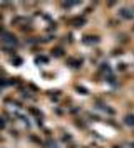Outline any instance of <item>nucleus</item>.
Listing matches in <instances>:
<instances>
[{
  "label": "nucleus",
  "mask_w": 134,
  "mask_h": 148,
  "mask_svg": "<svg viewBox=\"0 0 134 148\" xmlns=\"http://www.w3.org/2000/svg\"><path fill=\"white\" fill-rule=\"evenodd\" d=\"M122 143L126 145V148H134V138H129V140H122Z\"/></svg>",
  "instance_id": "obj_29"
},
{
  "label": "nucleus",
  "mask_w": 134,
  "mask_h": 148,
  "mask_svg": "<svg viewBox=\"0 0 134 148\" xmlns=\"http://www.w3.org/2000/svg\"><path fill=\"white\" fill-rule=\"evenodd\" d=\"M79 42L84 47H89V49L101 47V44H102V34L97 32V30H86V32H82Z\"/></svg>",
  "instance_id": "obj_2"
},
{
  "label": "nucleus",
  "mask_w": 134,
  "mask_h": 148,
  "mask_svg": "<svg viewBox=\"0 0 134 148\" xmlns=\"http://www.w3.org/2000/svg\"><path fill=\"white\" fill-rule=\"evenodd\" d=\"M129 34H131V36H133V40H134V22H133V25H131V27H129Z\"/></svg>",
  "instance_id": "obj_33"
},
{
  "label": "nucleus",
  "mask_w": 134,
  "mask_h": 148,
  "mask_svg": "<svg viewBox=\"0 0 134 148\" xmlns=\"http://www.w3.org/2000/svg\"><path fill=\"white\" fill-rule=\"evenodd\" d=\"M35 62L37 64H49L50 62V56L49 54H44V52H39V54H35Z\"/></svg>",
  "instance_id": "obj_26"
},
{
  "label": "nucleus",
  "mask_w": 134,
  "mask_h": 148,
  "mask_svg": "<svg viewBox=\"0 0 134 148\" xmlns=\"http://www.w3.org/2000/svg\"><path fill=\"white\" fill-rule=\"evenodd\" d=\"M84 5H86V3H80V2H61V3H55V7H59V9H65V10L76 9V7L84 9Z\"/></svg>",
  "instance_id": "obj_20"
},
{
  "label": "nucleus",
  "mask_w": 134,
  "mask_h": 148,
  "mask_svg": "<svg viewBox=\"0 0 134 148\" xmlns=\"http://www.w3.org/2000/svg\"><path fill=\"white\" fill-rule=\"evenodd\" d=\"M49 56H50V59H65L67 57V49L64 46H61V44H54L50 49H49Z\"/></svg>",
  "instance_id": "obj_12"
},
{
  "label": "nucleus",
  "mask_w": 134,
  "mask_h": 148,
  "mask_svg": "<svg viewBox=\"0 0 134 148\" xmlns=\"http://www.w3.org/2000/svg\"><path fill=\"white\" fill-rule=\"evenodd\" d=\"M52 114L55 118H64V116H67V111L64 108L62 104H54L52 106Z\"/></svg>",
  "instance_id": "obj_25"
},
{
  "label": "nucleus",
  "mask_w": 134,
  "mask_h": 148,
  "mask_svg": "<svg viewBox=\"0 0 134 148\" xmlns=\"http://www.w3.org/2000/svg\"><path fill=\"white\" fill-rule=\"evenodd\" d=\"M133 59H134V51H133Z\"/></svg>",
  "instance_id": "obj_36"
},
{
  "label": "nucleus",
  "mask_w": 134,
  "mask_h": 148,
  "mask_svg": "<svg viewBox=\"0 0 134 148\" xmlns=\"http://www.w3.org/2000/svg\"><path fill=\"white\" fill-rule=\"evenodd\" d=\"M0 101L3 104V108H12V110H25L27 104L18 96H15L14 92H9V94H2L0 96Z\"/></svg>",
  "instance_id": "obj_3"
},
{
  "label": "nucleus",
  "mask_w": 134,
  "mask_h": 148,
  "mask_svg": "<svg viewBox=\"0 0 134 148\" xmlns=\"http://www.w3.org/2000/svg\"><path fill=\"white\" fill-rule=\"evenodd\" d=\"M5 135H7V138L14 140V143H18V141L25 140V133H24V130H20L17 125H10L9 130L5 131Z\"/></svg>",
  "instance_id": "obj_9"
},
{
  "label": "nucleus",
  "mask_w": 134,
  "mask_h": 148,
  "mask_svg": "<svg viewBox=\"0 0 134 148\" xmlns=\"http://www.w3.org/2000/svg\"><path fill=\"white\" fill-rule=\"evenodd\" d=\"M121 123H122V126H126V128L134 130V111H127V113H124Z\"/></svg>",
  "instance_id": "obj_19"
},
{
  "label": "nucleus",
  "mask_w": 134,
  "mask_h": 148,
  "mask_svg": "<svg viewBox=\"0 0 134 148\" xmlns=\"http://www.w3.org/2000/svg\"><path fill=\"white\" fill-rule=\"evenodd\" d=\"M106 27L117 32V30H121V29H122V22H121L116 15H109V17L106 18Z\"/></svg>",
  "instance_id": "obj_17"
},
{
  "label": "nucleus",
  "mask_w": 134,
  "mask_h": 148,
  "mask_svg": "<svg viewBox=\"0 0 134 148\" xmlns=\"http://www.w3.org/2000/svg\"><path fill=\"white\" fill-rule=\"evenodd\" d=\"M112 69H114V73H117V74H126V73H129L131 64L126 62V61H117L116 67H112Z\"/></svg>",
  "instance_id": "obj_21"
},
{
  "label": "nucleus",
  "mask_w": 134,
  "mask_h": 148,
  "mask_svg": "<svg viewBox=\"0 0 134 148\" xmlns=\"http://www.w3.org/2000/svg\"><path fill=\"white\" fill-rule=\"evenodd\" d=\"M77 42V37H76V32L74 30H71V29H67L65 32H62L61 36H59V44L61 46H64L65 49L69 46H74Z\"/></svg>",
  "instance_id": "obj_8"
},
{
  "label": "nucleus",
  "mask_w": 134,
  "mask_h": 148,
  "mask_svg": "<svg viewBox=\"0 0 134 148\" xmlns=\"http://www.w3.org/2000/svg\"><path fill=\"white\" fill-rule=\"evenodd\" d=\"M80 148H90V147H89V143H87V145H80Z\"/></svg>",
  "instance_id": "obj_34"
},
{
  "label": "nucleus",
  "mask_w": 134,
  "mask_h": 148,
  "mask_svg": "<svg viewBox=\"0 0 134 148\" xmlns=\"http://www.w3.org/2000/svg\"><path fill=\"white\" fill-rule=\"evenodd\" d=\"M114 37H116V46L122 47V49H126V47H129L131 44H133V36L129 34V30H117L116 34H114Z\"/></svg>",
  "instance_id": "obj_7"
},
{
  "label": "nucleus",
  "mask_w": 134,
  "mask_h": 148,
  "mask_svg": "<svg viewBox=\"0 0 134 148\" xmlns=\"http://www.w3.org/2000/svg\"><path fill=\"white\" fill-rule=\"evenodd\" d=\"M44 94H45V98L52 103V104H61L62 99H64V96H65L61 89H49V91H45Z\"/></svg>",
  "instance_id": "obj_13"
},
{
  "label": "nucleus",
  "mask_w": 134,
  "mask_h": 148,
  "mask_svg": "<svg viewBox=\"0 0 134 148\" xmlns=\"http://www.w3.org/2000/svg\"><path fill=\"white\" fill-rule=\"evenodd\" d=\"M55 131L59 133L57 135V140H59V143L64 148L67 147V145H71V143H74V141H77L76 136H74V133H72L71 130H67L65 126H59V128H55Z\"/></svg>",
  "instance_id": "obj_6"
},
{
  "label": "nucleus",
  "mask_w": 134,
  "mask_h": 148,
  "mask_svg": "<svg viewBox=\"0 0 134 148\" xmlns=\"http://www.w3.org/2000/svg\"><path fill=\"white\" fill-rule=\"evenodd\" d=\"M71 125L77 130V131H82V133H87L90 130V123L86 120L82 114H80V116H76V118H71Z\"/></svg>",
  "instance_id": "obj_10"
},
{
  "label": "nucleus",
  "mask_w": 134,
  "mask_h": 148,
  "mask_svg": "<svg viewBox=\"0 0 134 148\" xmlns=\"http://www.w3.org/2000/svg\"><path fill=\"white\" fill-rule=\"evenodd\" d=\"M0 148H9V147H0Z\"/></svg>",
  "instance_id": "obj_35"
},
{
  "label": "nucleus",
  "mask_w": 134,
  "mask_h": 148,
  "mask_svg": "<svg viewBox=\"0 0 134 148\" xmlns=\"http://www.w3.org/2000/svg\"><path fill=\"white\" fill-rule=\"evenodd\" d=\"M107 148H126V145L122 141H116V143H111Z\"/></svg>",
  "instance_id": "obj_30"
},
{
  "label": "nucleus",
  "mask_w": 134,
  "mask_h": 148,
  "mask_svg": "<svg viewBox=\"0 0 134 148\" xmlns=\"http://www.w3.org/2000/svg\"><path fill=\"white\" fill-rule=\"evenodd\" d=\"M65 111H67V116L76 118V116H80V114L84 113V108H82V104H79V103H74V104L69 106Z\"/></svg>",
  "instance_id": "obj_18"
},
{
  "label": "nucleus",
  "mask_w": 134,
  "mask_h": 148,
  "mask_svg": "<svg viewBox=\"0 0 134 148\" xmlns=\"http://www.w3.org/2000/svg\"><path fill=\"white\" fill-rule=\"evenodd\" d=\"M64 64L72 71H80L86 66V57L82 54H67V57L64 59Z\"/></svg>",
  "instance_id": "obj_4"
},
{
  "label": "nucleus",
  "mask_w": 134,
  "mask_h": 148,
  "mask_svg": "<svg viewBox=\"0 0 134 148\" xmlns=\"http://www.w3.org/2000/svg\"><path fill=\"white\" fill-rule=\"evenodd\" d=\"M72 91L80 98H90V89L87 86H84L82 83H74L72 84Z\"/></svg>",
  "instance_id": "obj_16"
},
{
  "label": "nucleus",
  "mask_w": 134,
  "mask_h": 148,
  "mask_svg": "<svg viewBox=\"0 0 134 148\" xmlns=\"http://www.w3.org/2000/svg\"><path fill=\"white\" fill-rule=\"evenodd\" d=\"M102 123H106L107 126L117 130V131H121V130H122V123H121V120H117V118H104Z\"/></svg>",
  "instance_id": "obj_23"
},
{
  "label": "nucleus",
  "mask_w": 134,
  "mask_h": 148,
  "mask_svg": "<svg viewBox=\"0 0 134 148\" xmlns=\"http://www.w3.org/2000/svg\"><path fill=\"white\" fill-rule=\"evenodd\" d=\"M126 54V49H122V47H119V46H114V47H111L109 49V57H114V59H121L122 56Z\"/></svg>",
  "instance_id": "obj_22"
},
{
  "label": "nucleus",
  "mask_w": 134,
  "mask_h": 148,
  "mask_svg": "<svg viewBox=\"0 0 134 148\" xmlns=\"http://www.w3.org/2000/svg\"><path fill=\"white\" fill-rule=\"evenodd\" d=\"M9 123H7V120L3 118V116H0V133H5L7 130H9Z\"/></svg>",
  "instance_id": "obj_28"
},
{
  "label": "nucleus",
  "mask_w": 134,
  "mask_h": 148,
  "mask_svg": "<svg viewBox=\"0 0 134 148\" xmlns=\"http://www.w3.org/2000/svg\"><path fill=\"white\" fill-rule=\"evenodd\" d=\"M82 116L89 121L90 125H92V123H102V121H104L102 114H101L99 111H96V110H86L84 113H82Z\"/></svg>",
  "instance_id": "obj_15"
},
{
  "label": "nucleus",
  "mask_w": 134,
  "mask_h": 148,
  "mask_svg": "<svg viewBox=\"0 0 134 148\" xmlns=\"http://www.w3.org/2000/svg\"><path fill=\"white\" fill-rule=\"evenodd\" d=\"M102 113H106L107 118H116L117 114H119V111H117V108H114L111 103H106V106L102 108Z\"/></svg>",
  "instance_id": "obj_24"
},
{
  "label": "nucleus",
  "mask_w": 134,
  "mask_h": 148,
  "mask_svg": "<svg viewBox=\"0 0 134 148\" xmlns=\"http://www.w3.org/2000/svg\"><path fill=\"white\" fill-rule=\"evenodd\" d=\"M116 17L124 24V22H134V5L124 3L119 5V10L116 12Z\"/></svg>",
  "instance_id": "obj_5"
},
{
  "label": "nucleus",
  "mask_w": 134,
  "mask_h": 148,
  "mask_svg": "<svg viewBox=\"0 0 134 148\" xmlns=\"http://www.w3.org/2000/svg\"><path fill=\"white\" fill-rule=\"evenodd\" d=\"M7 135L5 133H0V147H5V143H7Z\"/></svg>",
  "instance_id": "obj_31"
},
{
  "label": "nucleus",
  "mask_w": 134,
  "mask_h": 148,
  "mask_svg": "<svg viewBox=\"0 0 134 148\" xmlns=\"http://www.w3.org/2000/svg\"><path fill=\"white\" fill-rule=\"evenodd\" d=\"M25 113H27V116H29L30 120H40V118H45L44 110H42L39 104H27Z\"/></svg>",
  "instance_id": "obj_11"
},
{
  "label": "nucleus",
  "mask_w": 134,
  "mask_h": 148,
  "mask_svg": "<svg viewBox=\"0 0 134 148\" xmlns=\"http://www.w3.org/2000/svg\"><path fill=\"white\" fill-rule=\"evenodd\" d=\"M65 148H80V143L79 141H74V143H71V145H67Z\"/></svg>",
  "instance_id": "obj_32"
},
{
  "label": "nucleus",
  "mask_w": 134,
  "mask_h": 148,
  "mask_svg": "<svg viewBox=\"0 0 134 148\" xmlns=\"http://www.w3.org/2000/svg\"><path fill=\"white\" fill-rule=\"evenodd\" d=\"M87 22H89V18L86 17L82 12L80 14H62L61 18H59V24H64V25H67V27L71 29V30H80V29H84L87 25Z\"/></svg>",
  "instance_id": "obj_1"
},
{
  "label": "nucleus",
  "mask_w": 134,
  "mask_h": 148,
  "mask_svg": "<svg viewBox=\"0 0 134 148\" xmlns=\"http://www.w3.org/2000/svg\"><path fill=\"white\" fill-rule=\"evenodd\" d=\"M25 140H27L29 145H32V147H35V148H40L42 143H44V138L40 136V133H35V131L25 133Z\"/></svg>",
  "instance_id": "obj_14"
},
{
  "label": "nucleus",
  "mask_w": 134,
  "mask_h": 148,
  "mask_svg": "<svg viewBox=\"0 0 134 148\" xmlns=\"http://www.w3.org/2000/svg\"><path fill=\"white\" fill-rule=\"evenodd\" d=\"M10 62H12V64H15V67H18V66L24 64V59H22L18 54H15V56H10Z\"/></svg>",
  "instance_id": "obj_27"
}]
</instances>
